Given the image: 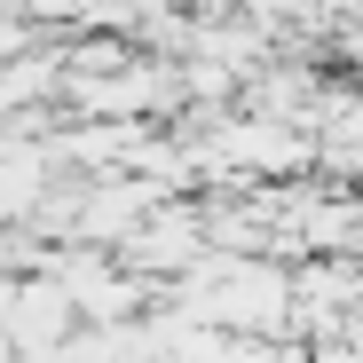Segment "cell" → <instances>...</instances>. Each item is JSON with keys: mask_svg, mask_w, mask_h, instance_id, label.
Returning <instances> with one entry per match:
<instances>
[{"mask_svg": "<svg viewBox=\"0 0 363 363\" xmlns=\"http://www.w3.org/2000/svg\"><path fill=\"white\" fill-rule=\"evenodd\" d=\"M16 40H24V32H16V24H0V55H9V48H16Z\"/></svg>", "mask_w": 363, "mask_h": 363, "instance_id": "cell-1", "label": "cell"}]
</instances>
